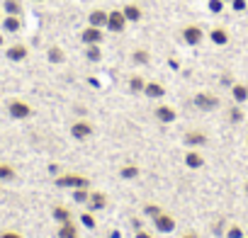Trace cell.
<instances>
[{"mask_svg": "<svg viewBox=\"0 0 248 238\" xmlns=\"http://www.w3.org/2000/svg\"><path fill=\"white\" fill-rule=\"evenodd\" d=\"M80 223H83V226H88V228H95V226H97V221H95V216H93L90 211H85V214L80 216Z\"/></svg>", "mask_w": 248, "mask_h": 238, "instance_id": "cell-31", "label": "cell"}, {"mask_svg": "<svg viewBox=\"0 0 248 238\" xmlns=\"http://www.w3.org/2000/svg\"><path fill=\"white\" fill-rule=\"evenodd\" d=\"M46 56H49V61H51V63H63V59H66V54H63V49H61V46H51Z\"/></svg>", "mask_w": 248, "mask_h": 238, "instance_id": "cell-24", "label": "cell"}, {"mask_svg": "<svg viewBox=\"0 0 248 238\" xmlns=\"http://www.w3.org/2000/svg\"><path fill=\"white\" fill-rule=\"evenodd\" d=\"M124 27H127V17H124L122 10H112V13H107V30H109V32L119 34V32H124Z\"/></svg>", "mask_w": 248, "mask_h": 238, "instance_id": "cell-4", "label": "cell"}, {"mask_svg": "<svg viewBox=\"0 0 248 238\" xmlns=\"http://www.w3.org/2000/svg\"><path fill=\"white\" fill-rule=\"evenodd\" d=\"M243 238H248V236H243Z\"/></svg>", "mask_w": 248, "mask_h": 238, "instance_id": "cell-42", "label": "cell"}, {"mask_svg": "<svg viewBox=\"0 0 248 238\" xmlns=\"http://www.w3.org/2000/svg\"><path fill=\"white\" fill-rule=\"evenodd\" d=\"M119 175H122L124 180H134V178H139V168H137V165H124V168L119 170Z\"/></svg>", "mask_w": 248, "mask_h": 238, "instance_id": "cell-28", "label": "cell"}, {"mask_svg": "<svg viewBox=\"0 0 248 238\" xmlns=\"http://www.w3.org/2000/svg\"><path fill=\"white\" fill-rule=\"evenodd\" d=\"M185 144H187V146H204V144H207V134L200 132V129L187 132V134H185Z\"/></svg>", "mask_w": 248, "mask_h": 238, "instance_id": "cell-16", "label": "cell"}, {"mask_svg": "<svg viewBox=\"0 0 248 238\" xmlns=\"http://www.w3.org/2000/svg\"><path fill=\"white\" fill-rule=\"evenodd\" d=\"M246 8V0H233V10H243Z\"/></svg>", "mask_w": 248, "mask_h": 238, "instance_id": "cell-36", "label": "cell"}, {"mask_svg": "<svg viewBox=\"0 0 248 238\" xmlns=\"http://www.w3.org/2000/svg\"><path fill=\"white\" fill-rule=\"evenodd\" d=\"M154 117L158 119V122H163V124H170V122H175L178 109L170 107V104H158V107L154 109Z\"/></svg>", "mask_w": 248, "mask_h": 238, "instance_id": "cell-6", "label": "cell"}, {"mask_svg": "<svg viewBox=\"0 0 248 238\" xmlns=\"http://www.w3.org/2000/svg\"><path fill=\"white\" fill-rule=\"evenodd\" d=\"M56 185L68 187V190H78V187H90V180L85 175H78V173H63L56 178Z\"/></svg>", "mask_w": 248, "mask_h": 238, "instance_id": "cell-1", "label": "cell"}, {"mask_svg": "<svg viewBox=\"0 0 248 238\" xmlns=\"http://www.w3.org/2000/svg\"><path fill=\"white\" fill-rule=\"evenodd\" d=\"M183 39H185V44L197 46V44L204 39V32H202V27H200V25H187V27L183 30Z\"/></svg>", "mask_w": 248, "mask_h": 238, "instance_id": "cell-5", "label": "cell"}, {"mask_svg": "<svg viewBox=\"0 0 248 238\" xmlns=\"http://www.w3.org/2000/svg\"><path fill=\"white\" fill-rule=\"evenodd\" d=\"M37 3H42V0H37Z\"/></svg>", "mask_w": 248, "mask_h": 238, "instance_id": "cell-41", "label": "cell"}, {"mask_svg": "<svg viewBox=\"0 0 248 238\" xmlns=\"http://www.w3.org/2000/svg\"><path fill=\"white\" fill-rule=\"evenodd\" d=\"M0 46H3V34H0Z\"/></svg>", "mask_w": 248, "mask_h": 238, "instance_id": "cell-40", "label": "cell"}, {"mask_svg": "<svg viewBox=\"0 0 248 238\" xmlns=\"http://www.w3.org/2000/svg\"><path fill=\"white\" fill-rule=\"evenodd\" d=\"M209 39H212L217 46H224V44H229V32H226L224 27H214V30L209 32Z\"/></svg>", "mask_w": 248, "mask_h": 238, "instance_id": "cell-17", "label": "cell"}, {"mask_svg": "<svg viewBox=\"0 0 248 238\" xmlns=\"http://www.w3.org/2000/svg\"><path fill=\"white\" fill-rule=\"evenodd\" d=\"M243 190H246V197H248V180H246V185H243Z\"/></svg>", "mask_w": 248, "mask_h": 238, "instance_id": "cell-39", "label": "cell"}, {"mask_svg": "<svg viewBox=\"0 0 248 238\" xmlns=\"http://www.w3.org/2000/svg\"><path fill=\"white\" fill-rule=\"evenodd\" d=\"M88 197H90V187H78V190H73V199H76L78 204H85Z\"/></svg>", "mask_w": 248, "mask_h": 238, "instance_id": "cell-29", "label": "cell"}, {"mask_svg": "<svg viewBox=\"0 0 248 238\" xmlns=\"http://www.w3.org/2000/svg\"><path fill=\"white\" fill-rule=\"evenodd\" d=\"M226 236H229V238H243V228L233 223V226H229V231H226Z\"/></svg>", "mask_w": 248, "mask_h": 238, "instance_id": "cell-33", "label": "cell"}, {"mask_svg": "<svg viewBox=\"0 0 248 238\" xmlns=\"http://www.w3.org/2000/svg\"><path fill=\"white\" fill-rule=\"evenodd\" d=\"M132 61H134V63H141V66H144V63H149V61H151V54H149L146 49H137V51L132 54Z\"/></svg>", "mask_w": 248, "mask_h": 238, "instance_id": "cell-26", "label": "cell"}, {"mask_svg": "<svg viewBox=\"0 0 248 238\" xmlns=\"http://www.w3.org/2000/svg\"><path fill=\"white\" fill-rule=\"evenodd\" d=\"M88 207H90L93 211L105 209V207H107V194H105V192H100V190H93V192H90V197H88Z\"/></svg>", "mask_w": 248, "mask_h": 238, "instance_id": "cell-10", "label": "cell"}, {"mask_svg": "<svg viewBox=\"0 0 248 238\" xmlns=\"http://www.w3.org/2000/svg\"><path fill=\"white\" fill-rule=\"evenodd\" d=\"M137 238H154V236L146 233V231H137Z\"/></svg>", "mask_w": 248, "mask_h": 238, "instance_id": "cell-37", "label": "cell"}, {"mask_svg": "<svg viewBox=\"0 0 248 238\" xmlns=\"http://www.w3.org/2000/svg\"><path fill=\"white\" fill-rule=\"evenodd\" d=\"M5 15H22V3L20 0H5Z\"/></svg>", "mask_w": 248, "mask_h": 238, "instance_id": "cell-23", "label": "cell"}, {"mask_svg": "<svg viewBox=\"0 0 248 238\" xmlns=\"http://www.w3.org/2000/svg\"><path fill=\"white\" fill-rule=\"evenodd\" d=\"M144 95H149V97H163V95H166V88H163L161 83L151 80V83L144 85Z\"/></svg>", "mask_w": 248, "mask_h": 238, "instance_id": "cell-18", "label": "cell"}, {"mask_svg": "<svg viewBox=\"0 0 248 238\" xmlns=\"http://www.w3.org/2000/svg\"><path fill=\"white\" fill-rule=\"evenodd\" d=\"M27 54H30V49H27L25 44H13V46H8V51H5V56H8L10 61H25Z\"/></svg>", "mask_w": 248, "mask_h": 238, "instance_id": "cell-11", "label": "cell"}, {"mask_svg": "<svg viewBox=\"0 0 248 238\" xmlns=\"http://www.w3.org/2000/svg\"><path fill=\"white\" fill-rule=\"evenodd\" d=\"M183 238H197V233H185Z\"/></svg>", "mask_w": 248, "mask_h": 238, "instance_id": "cell-38", "label": "cell"}, {"mask_svg": "<svg viewBox=\"0 0 248 238\" xmlns=\"http://www.w3.org/2000/svg\"><path fill=\"white\" fill-rule=\"evenodd\" d=\"M231 97H233L238 104L248 102V85H246V83H233V85H231Z\"/></svg>", "mask_w": 248, "mask_h": 238, "instance_id": "cell-14", "label": "cell"}, {"mask_svg": "<svg viewBox=\"0 0 248 238\" xmlns=\"http://www.w3.org/2000/svg\"><path fill=\"white\" fill-rule=\"evenodd\" d=\"M93 124L90 122H85V119H80V122H73V127H71V134H73V139H78V141H83V139H88V136H93Z\"/></svg>", "mask_w": 248, "mask_h": 238, "instance_id": "cell-8", "label": "cell"}, {"mask_svg": "<svg viewBox=\"0 0 248 238\" xmlns=\"http://www.w3.org/2000/svg\"><path fill=\"white\" fill-rule=\"evenodd\" d=\"M8 112H10L13 119H30L32 117V107L25 100H17V97L8 102Z\"/></svg>", "mask_w": 248, "mask_h": 238, "instance_id": "cell-2", "label": "cell"}, {"mask_svg": "<svg viewBox=\"0 0 248 238\" xmlns=\"http://www.w3.org/2000/svg\"><path fill=\"white\" fill-rule=\"evenodd\" d=\"M161 211H163V209H161L158 204H146V207H144V214H146V216H151V219H154V216H158Z\"/></svg>", "mask_w": 248, "mask_h": 238, "instance_id": "cell-32", "label": "cell"}, {"mask_svg": "<svg viewBox=\"0 0 248 238\" xmlns=\"http://www.w3.org/2000/svg\"><path fill=\"white\" fill-rule=\"evenodd\" d=\"M144 85H146V80L141 75H132L129 78V90L132 92H144Z\"/></svg>", "mask_w": 248, "mask_h": 238, "instance_id": "cell-27", "label": "cell"}, {"mask_svg": "<svg viewBox=\"0 0 248 238\" xmlns=\"http://www.w3.org/2000/svg\"><path fill=\"white\" fill-rule=\"evenodd\" d=\"M51 214H54V219H56L59 223H63V221H71V219H73L71 209H66L63 204H56V207L51 209Z\"/></svg>", "mask_w": 248, "mask_h": 238, "instance_id": "cell-20", "label": "cell"}, {"mask_svg": "<svg viewBox=\"0 0 248 238\" xmlns=\"http://www.w3.org/2000/svg\"><path fill=\"white\" fill-rule=\"evenodd\" d=\"M59 238H80V231H78V226L73 223V219L59 223Z\"/></svg>", "mask_w": 248, "mask_h": 238, "instance_id": "cell-12", "label": "cell"}, {"mask_svg": "<svg viewBox=\"0 0 248 238\" xmlns=\"http://www.w3.org/2000/svg\"><path fill=\"white\" fill-rule=\"evenodd\" d=\"M102 27H93V25H88L83 32H80V39L85 42V44H100L102 42Z\"/></svg>", "mask_w": 248, "mask_h": 238, "instance_id": "cell-9", "label": "cell"}, {"mask_svg": "<svg viewBox=\"0 0 248 238\" xmlns=\"http://www.w3.org/2000/svg\"><path fill=\"white\" fill-rule=\"evenodd\" d=\"M229 119H231L233 124H238L241 119H243V109H241V107H231V109H229Z\"/></svg>", "mask_w": 248, "mask_h": 238, "instance_id": "cell-30", "label": "cell"}, {"mask_svg": "<svg viewBox=\"0 0 248 238\" xmlns=\"http://www.w3.org/2000/svg\"><path fill=\"white\" fill-rule=\"evenodd\" d=\"M122 13H124V17H127V22H139L141 20V8L139 5H134V3H127V5H124L122 8Z\"/></svg>", "mask_w": 248, "mask_h": 238, "instance_id": "cell-15", "label": "cell"}, {"mask_svg": "<svg viewBox=\"0 0 248 238\" xmlns=\"http://www.w3.org/2000/svg\"><path fill=\"white\" fill-rule=\"evenodd\" d=\"M154 226H156L161 233H170V231H175V219H173L168 211H161L158 216H154Z\"/></svg>", "mask_w": 248, "mask_h": 238, "instance_id": "cell-7", "label": "cell"}, {"mask_svg": "<svg viewBox=\"0 0 248 238\" xmlns=\"http://www.w3.org/2000/svg\"><path fill=\"white\" fill-rule=\"evenodd\" d=\"M88 22H90L93 27H105V25H107V13H105V10H93V13L88 15Z\"/></svg>", "mask_w": 248, "mask_h": 238, "instance_id": "cell-19", "label": "cell"}, {"mask_svg": "<svg viewBox=\"0 0 248 238\" xmlns=\"http://www.w3.org/2000/svg\"><path fill=\"white\" fill-rule=\"evenodd\" d=\"M20 27H22L20 15H8V17L3 20V30H5V32H20Z\"/></svg>", "mask_w": 248, "mask_h": 238, "instance_id": "cell-21", "label": "cell"}, {"mask_svg": "<svg viewBox=\"0 0 248 238\" xmlns=\"http://www.w3.org/2000/svg\"><path fill=\"white\" fill-rule=\"evenodd\" d=\"M185 165H187L190 170H200V168L204 165V156H202L200 151H187V153H185Z\"/></svg>", "mask_w": 248, "mask_h": 238, "instance_id": "cell-13", "label": "cell"}, {"mask_svg": "<svg viewBox=\"0 0 248 238\" xmlns=\"http://www.w3.org/2000/svg\"><path fill=\"white\" fill-rule=\"evenodd\" d=\"M192 102H195V107L202 109V112H212V109L219 107V97L212 95V92H197Z\"/></svg>", "mask_w": 248, "mask_h": 238, "instance_id": "cell-3", "label": "cell"}, {"mask_svg": "<svg viewBox=\"0 0 248 238\" xmlns=\"http://www.w3.org/2000/svg\"><path fill=\"white\" fill-rule=\"evenodd\" d=\"M0 238H25V236L17 231H0Z\"/></svg>", "mask_w": 248, "mask_h": 238, "instance_id": "cell-35", "label": "cell"}, {"mask_svg": "<svg viewBox=\"0 0 248 238\" xmlns=\"http://www.w3.org/2000/svg\"><path fill=\"white\" fill-rule=\"evenodd\" d=\"M224 3H226V0H224Z\"/></svg>", "mask_w": 248, "mask_h": 238, "instance_id": "cell-43", "label": "cell"}, {"mask_svg": "<svg viewBox=\"0 0 248 238\" xmlns=\"http://www.w3.org/2000/svg\"><path fill=\"white\" fill-rule=\"evenodd\" d=\"M85 59H88V61H100V59H102V51H100V44H88V51H85Z\"/></svg>", "mask_w": 248, "mask_h": 238, "instance_id": "cell-25", "label": "cell"}, {"mask_svg": "<svg viewBox=\"0 0 248 238\" xmlns=\"http://www.w3.org/2000/svg\"><path fill=\"white\" fill-rule=\"evenodd\" d=\"M15 175H17V170L10 163H0V182H10V180H15Z\"/></svg>", "mask_w": 248, "mask_h": 238, "instance_id": "cell-22", "label": "cell"}, {"mask_svg": "<svg viewBox=\"0 0 248 238\" xmlns=\"http://www.w3.org/2000/svg\"><path fill=\"white\" fill-rule=\"evenodd\" d=\"M221 8H224V0H209V10L212 13H221Z\"/></svg>", "mask_w": 248, "mask_h": 238, "instance_id": "cell-34", "label": "cell"}]
</instances>
